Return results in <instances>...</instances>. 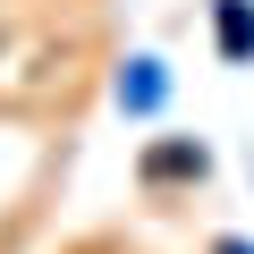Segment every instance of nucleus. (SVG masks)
<instances>
[{
	"label": "nucleus",
	"mask_w": 254,
	"mask_h": 254,
	"mask_svg": "<svg viewBox=\"0 0 254 254\" xmlns=\"http://www.w3.org/2000/svg\"><path fill=\"white\" fill-rule=\"evenodd\" d=\"M220 254H254V246H220Z\"/></svg>",
	"instance_id": "nucleus-4"
},
{
	"label": "nucleus",
	"mask_w": 254,
	"mask_h": 254,
	"mask_svg": "<svg viewBox=\"0 0 254 254\" xmlns=\"http://www.w3.org/2000/svg\"><path fill=\"white\" fill-rule=\"evenodd\" d=\"M203 170V144H153L144 153V178H195Z\"/></svg>",
	"instance_id": "nucleus-1"
},
{
	"label": "nucleus",
	"mask_w": 254,
	"mask_h": 254,
	"mask_svg": "<svg viewBox=\"0 0 254 254\" xmlns=\"http://www.w3.org/2000/svg\"><path fill=\"white\" fill-rule=\"evenodd\" d=\"M119 93H127V110H153V102H161V76H153V60H136V76H127Z\"/></svg>",
	"instance_id": "nucleus-3"
},
{
	"label": "nucleus",
	"mask_w": 254,
	"mask_h": 254,
	"mask_svg": "<svg viewBox=\"0 0 254 254\" xmlns=\"http://www.w3.org/2000/svg\"><path fill=\"white\" fill-rule=\"evenodd\" d=\"M220 51H229V60L254 51V9H246V0H220Z\"/></svg>",
	"instance_id": "nucleus-2"
}]
</instances>
